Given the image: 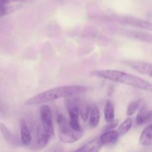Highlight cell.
I'll list each match as a JSON object with an SVG mask.
<instances>
[{"mask_svg":"<svg viewBox=\"0 0 152 152\" xmlns=\"http://www.w3.org/2000/svg\"><path fill=\"white\" fill-rule=\"evenodd\" d=\"M91 75L94 77L105 79V80H111V81L122 83V84H126L127 86H132V87L147 91H152V86L149 82L140 77L123 72V71L110 69L99 70V71L98 70V71H92L91 73Z\"/></svg>","mask_w":152,"mask_h":152,"instance_id":"1","label":"cell"},{"mask_svg":"<svg viewBox=\"0 0 152 152\" xmlns=\"http://www.w3.org/2000/svg\"><path fill=\"white\" fill-rule=\"evenodd\" d=\"M89 88L83 86H65L60 87L54 88L50 90L45 91L44 92L33 96L28 99L25 105H33L43 104L50 101L58 99L59 98H67L69 96H75L77 94L85 93L88 91Z\"/></svg>","mask_w":152,"mask_h":152,"instance_id":"2","label":"cell"},{"mask_svg":"<svg viewBox=\"0 0 152 152\" xmlns=\"http://www.w3.org/2000/svg\"><path fill=\"white\" fill-rule=\"evenodd\" d=\"M56 122L59 126V138L62 142L65 143H74L83 137V131L77 132L72 129L69 123L61 114L57 115Z\"/></svg>","mask_w":152,"mask_h":152,"instance_id":"3","label":"cell"},{"mask_svg":"<svg viewBox=\"0 0 152 152\" xmlns=\"http://www.w3.org/2000/svg\"><path fill=\"white\" fill-rule=\"evenodd\" d=\"M77 104H78V99L74 97V96L67 97L65 99V107L70 116V126L74 131L80 132L83 129L80 126V121H79L80 114H79Z\"/></svg>","mask_w":152,"mask_h":152,"instance_id":"4","label":"cell"},{"mask_svg":"<svg viewBox=\"0 0 152 152\" xmlns=\"http://www.w3.org/2000/svg\"><path fill=\"white\" fill-rule=\"evenodd\" d=\"M40 117H41L42 125L45 133L50 137L54 135L53 122H52L51 111L50 108L47 105H42L40 108Z\"/></svg>","mask_w":152,"mask_h":152,"instance_id":"5","label":"cell"},{"mask_svg":"<svg viewBox=\"0 0 152 152\" xmlns=\"http://www.w3.org/2000/svg\"><path fill=\"white\" fill-rule=\"evenodd\" d=\"M118 21L123 24L132 25V26L136 27V28H142V29H147L151 31L152 29V25L150 22L146 20L140 19L137 17H132V16H121L119 17Z\"/></svg>","mask_w":152,"mask_h":152,"instance_id":"6","label":"cell"},{"mask_svg":"<svg viewBox=\"0 0 152 152\" xmlns=\"http://www.w3.org/2000/svg\"><path fill=\"white\" fill-rule=\"evenodd\" d=\"M125 63L132 69L135 70L137 72L151 77L152 66L151 63L143 61H126Z\"/></svg>","mask_w":152,"mask_h":152,"instance_id":"7","label":"cell"},{"mask_svg":"<svg viewBox=\"0 0 152 152\" xmlns=\"http://www.w3.org/2000/svg\"><path fill=\"white\" fill-rule=\"evenodd\" d=\"M102 144L100 142L99 137H96L85 144L75 152H99L102 149Z\"/></svg>","mask_w":152,"mask_h":152,"instance_id":"8","label":"cell"},{"mask_svg":"<svg viewBox=\"0 0 152 152\" xmlns=\"http://www.w3.org/2000/svg\"><path fill=\"white\" fill-rule=\"evenodd\" d=\"M121 34L126 36V37H129V38L134 39L142 40L145 42H151V35L150 34L142 32L139 31H122Z\"/></svg>","mask_w":152,"mask_h":152,"instance_id":"9","label":"cell"},{"mask_svg":"<svg viewBox=\"0 0 152 152\" xmlns=\"http://www.w3.org/2000/svg\"><path fill=\"white\" fill-rule=\"evenodd\" d=\"M119 137H120V135L117 131L111 130L102 134L101 137H99V140H100V142H102V145H112V144L116 143L117 142Z\"/></svg>","mask_w":152,"mask_h":152,"instance_id":"10","label":"cell"},{"mask_svg":"<svg viewBox=\"0 0 152 152\" xmlns=\"http://www.w3.org/2000/svg\"><path fill=\"white\" fill-rule=\"evenodd\" d=\"M20 136L21 142L23 145H29L31 143V141H32L31 134L27 126L26 122L24 120H22L20 123Z\"/></svg>","mask_w":152,"mask_h":152,"instance_id":"11","label":"cell"},{"mask_svg":"<svg viewBox=\"0 0 152 152\" xmlns=\"http://www.w3.org/2000/svg\"><path fill=\"white\" fill-rule=\"evenodd\" d=\"M151 111L147 105H142L139 110L137 115L136 122L137 125H142L147 123L151 119Z\"/></svg>","mask_w":152,"mask_h":152,"instance_id":"12","label":"cell"},{"mask_svg":"<svg viewBox=\"0 0 152 152\" xmlns=\"http://www.w3.org/2000/svg\"><path fill=\"white\" fill-rule=\"evenodd\" d=\"M50 137L45 133L42 126H39L37 131V145L39 148H42L47 145L50 140Z\"/></svg>","mask_w":152,"mask_h":152,"instance_id":"13","label":"cell"},{"mask_svg":"<svg viewBox=\"0 0 152 152\" xmlns=\"http://www.w3.org/2000/svg\"><path fill=\"white\" fill-rule=\"evenodd\" d=\"M140 143L143 146H151L152 145V126H147L142 132L140 137Z\"/></svg>","mask_w":152,"mask_h":152,"instance_id":"14","label":"cell"},{"mask_svg":"<svg viewBox=\"0 0 152 152\" xmlns=\"http://www.w3.org/2000/svg\"><path fill=\"white\" fill-rule=\"evenodd\" d=\"M89 126L91 128H96L99 123V111L96 105H94L90 108V112H89Z\"/></svg>","mask_w":152,"mask_h":152,"instance_id":"15","label":"cell"},{"mask_svg":"<svg viewBox=\"0 0 152 152\" xmlns=\"http://www.w3.org/2000/svg\"><path fill=\"white\" fill-rule=\"evenodd\" d=\"M78 110H79V114L81 116V118L83 119L84 121L88 119L89 112H90V105L88 104L85 100H80L78 99Z\"/></svg>","mask_w":152,"mask_h":152,"instance_id":"16","label":"cell"},{"mask_svg":"<svg viewBox=\"0 0 152 152\" xmlns=\"http://www.w3.org/2000/svg\"><path fill=\"white\" fill-rule=\"evenodd\" d=\"M114 106L111 101L108 100L105 103V108H104V116L105 120L107 123H111L114 120Z\"/></svg>","mask_w":152,"mask_h":152,"instance_id":"17","label":"cell"},{"mask_svg":"<svg viewBox=\"0 0 152 152\" xmlns=\"http://www.w3.org/2000/svg\"><path fill=\"white\" fill-rule=\"evenodd\" d=\"M0 132H1V134L3 135L4 139H5L7 142H10V143L11 144H13V145H16V144L17 143L16 137H14V135L11 133V132L9 130L8 128H7L4 123H0Z\"/></svg>","mask_w":152,"mask_h":152,"instance_id":"18","label":"cell"},{"mask_svg":"<svg viewBox=\"0 0 152 152\" xmlns=\"http://www.w3.org/2000/svg\"><path fill=\"white\" fill-rule=\"evenodd\" d=\"M132 124H133V123H132V119L131 118L126 119V120H125L121 125H120V127H119L118 131H117L119 135H120V136H123V135L126 134V133H128V132L130 131L131 128H132Z\"/></svg>","mask_w":152,"mask_h":152,"instance_id":"19","label":"cell"},{"mask_svg":"<svg viewBox=\"0 0 152 152\" xmlns=\"http://www.w3.org/2000/svg\"><path fill=\"white\" fill-rule=\"evenodd\" d=\"M141 100H137L132 102L129 105H128L127 108V115L132 116L135 113V111L137 110V108L140 107V105Z\"/></svg>","mask_w":152,"mask_h":152,"instance_id":"20","label":"cell"},{"mask_svg":"<svg viewBox=\"0 0 152 152\" xmlns=\"http://www.w3.org/2000/svg\"><path fill=\"white\" fill-rule=\"evenodd\" d=\"M45 152H65V150L60 143H56L49 148Z\"/></svg>","mask_w":152,"mask_h":152,"instance_id":"21","label":"cell"},{"mask_svg":"<svg viewBox=\"0 0 152 152\" xmlns=\"http://www.w3.org/2000/svg\"><path fill=\"white\" fill-rule=\"evenodd\" d=\"M118 123H119L118 120H114L112 122H111V123H108V124H107V126L104 128V130H105V132L113 130V129H114V128H115L116 126L118 125Z\"/></svg>","mask_w":152,"mask_h":152,"instance_id":"22","label":"cell"},{"mask_svg":"<svg viewBox=\"0 0 152 152\" xmlns=\"http://www.w3.org/2000/svg\"><path fill=\"white\" fill-rule=\"evenodd\" d=\"M10 11H11V10H10V8H9V7H4L0 8V18L5 16V15L8 14Z\"/></svg>","mask_w":152,"mask_h":152,"instance_id":"23","label":"cell"},{"mask_svg":"<svg viewBox=\"0 0 152 152\" xmlns=\"http://www.w3.org/2000/svg\"><path fill=\"white\" fill-rule=\"evenodd\" d=\"M8 0H0V8L5 7V4H7Z\"/></svg>","mask_w":152,"mask_h":152,"instance_id":"24","label":"cell"},{"mask_svg":"<svg viewBox=\"0 0 152 152\" xmlns=\"http://www.w3.org/2000/svg\"><path fill=\"white\" fill-rule=\"evenodd\" d=\"M143 152H151V150L150 149V148H148V149H147V150H145V151H144Z\"/></svg>","mask_w":152,"mask_h":152,"instance_id":"25","label":"cell"},{"mask_svg":"<svg viewBox=\"0 0 152 152\" xmlns=\"http://www.w3.org/2000/svg\"><path fill=\"white\" fill-rule=\"evenodd\" d=\"M13 1H21V0H13Z\"/></svg>","mask_w":152,"mask_h":152,"instance_id":"26","label":"cell"}]
</instances>
